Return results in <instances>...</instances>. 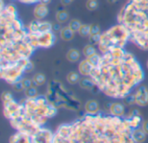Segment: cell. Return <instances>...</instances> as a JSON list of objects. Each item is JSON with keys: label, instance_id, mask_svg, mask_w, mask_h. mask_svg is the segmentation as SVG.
Here are the masks:
<instances>
[{"label": "cell", "instance_id": "3", "mask_svg": "<svg viewBox=\"0 0 148 143\" xmlns=\"http://www.w3.org/2000/svg\"><path fill=\"white\" fill-rule=\"evenodd\" d=\"M130 41L128 30L121 23H119L101 33V42L98 48L101 53H105L114 48H124Z\"/></svg>", "mask_w": 148, "mask_h": 143}, {"label": "cell", "instance_id": "40", "mask_svg": "<svg viewBox=\"0 0 148 143\" xmlns=\"http://www.w3.org/2000/svg\"><path fill=\"white\" fill-rule=\"evenodd\" d=\"M119 0H108V2L109 3H115L116 2H118Z\"/></svg>", "mask_w": 148, "mask_h": 143}, {"label": "cell", "instance_id": "6", "mask_svg": "<svg viewBox=\"0 0 148 143\" xmlns=\"http://www.w3.org/2000/svg\"><path fill=\"white\" fill-rule=\"evenodd\" d=\"M23 113V106L22 103H17L12 100L9 102L3 103V116L10 121L14 120Z\"/></svg>", "mask_w": 148, "mask_h": 143}, {"label": "cell", "instance_id": "29", "mask_svg": "<svg viewBox=\"0 0 148 143\" xmlns=\"http://www.w3.org/2000/svg\"><path fill=\"white\" fill-rule=\"evenodd\" d=\"M86 7L88 10H95L99 7V3L97 0H88L86 2Z\"/></svg>", "mask_w": 148, "mask_h": 143}, {"label": "cell", "instance_id": "11", "mask_svg": "<svg viewBox=\"0 0 148 143\" xmlns=\"http://www.w3.org/2000/svg\"><path fill=\"white\" fill-rule=\"evenodd\" d=\"M94 69L95 68L88 62V60L87 58H85L84 60H82L79 63V66H78L79 73L82 76H90L92 72L94 71Z\"/></svg>", "mask_w": 148, "mask_h": 143}, {"label": "cell", "instance_id": "38", "mask_svg": "<svg viewBox=\"0 0 148 143\" xmlns=\"http://www.w3.org/2000/svg\"><path fill=\"white\" fill-rule=\"evenodd\" d=\"M72 0H61V4L62 6H68L70 3H72Z\"/></svg>", "mask_w": 148, "mask_h": 143}, {"label": "cell", "instance_id": "22", "mask_svg": "<svg viewBox=\"0 0 148 143\" xmlns=\"http://www.w3.org/2000/svg\"><path fill=\"white\" fill-rule=\"evenodd\" d=\"M82 53H83V56L88 58L95 54H96V49L95 47V45H92V44H87L84 48H83V50H82Z\"/></svg>", "mask_w": 148, "mask_h": 143}, {"label": "cell", "instance_id": "21", "mask_svg": "<svg viewBox=\"0 0 148 143\" xmlns=\"http://www.w3.org/2000/svg\"><path fill=\"white\" fill-rule=\"evenodd\" d=\"M34 85L36 87L42 86L46 82V76L42 73H36L32 77Z\"/></svg>", "mask_w": 148, "mask_h": 143}, {"label": "cell", "instance_id": "24", "mask_svg": "<svg viewBox=\"0 0 148 143\" xmlns=\"http://www.w3.org/2000/svg\"><path fill=\"white\" fill-rule=\"evenodd\" d=\"M82 23L81 21L78 20V19H71V20L69 21V24H68V26H69L75 33L79 31V30H80V28L82 27Z\"/></svg>", "mask_w": 148, "mask_h": 143}, {"label": "cell", "instance_id": "25", "mask_svg": "<svg viewBox=\"0 0 148 143\" xmlns=\"http://www.w3.org/2000/svg\"><path fill=\"white\" fill-rule=\"evenodd\" d=\"M24 95H25L26 98H35V97L38 96V91H37L36 86L34 85V86L25 89Z\"/></svg>", "mask_w": 148, "mask_h": 143}, {"label": "cell", "instance_id": "33", "mask_svg": "<svg viewBox=\"0 0 148 143\" xmlns=\"http://www.w3.org/2000/svg\"><path fill=\"white\" fill-rule=\"evenodd\" d=\"M101 27L98 24H91V28H90V35H95V34H101Z\"/></svg>", "mask_w": 148, "mask_h": 143}, {"label": "cell", "instance_id": "17", "mask_svg": "<svg viewBox=\"0 0 148 143\" xmlns=\"http://www.w3.org/2000/svg\"><path fill=\"white\" fill-rule=\"evenodd\" d=\"M82 56L81 52L76 49H70L66 53V58L70 63H77L80 61Z\"/></svg>", "mask_w": 148, "mask_h": 143}, {"label": "cell", "instance_id": "13", "mask_svg": "<svg viewBox=\"0 0 148 143\" xmlns=\"http://www.w3.org/2000/svg\"><path fill=\"white\" fill-rule=\"evenodd\" d=\"M84 109L88 115H97L100 111L99 102L95 100H88L84 105Z\"/></svg>", "mask_w": 148, "mask_h": 143}, {"label": "cell", "instance_id": "1", "mask_svg": "<svg viewBox=\"0 0 148 143\" xmlns=\"http://www.w3.org/2000/svg\"><path fill=\"white\" fill-rule=\"evenodd\" d=\"M90 77L96 88L113 98H124L144 79V71L135 56L114 48L101 55V62Z\"/></svg>", "mask_w": 148, "mask_h": 143}, {"label": "cell", "instance_id": "39", "mask_svg": "<svg viewBox=\"0 0 148 143\" xmlns=\"http://www.w3.org/2000/svg\"><path fill=\"white\" fill-rule=\"evenodd\" d=\"M50 2H51V0H40L39 1V3H43V4H46V5H48Z\"/></svg>", "mask_w": 148, "mask_h": 143}, {"label": "cell", "instance_id": "12", "mask_svg": "<svg viewBox=\"0 0 148 143\" xmlns=\"http://www.w3.org/2000/svg\"><path fill=\"white\" fill-rule=\"evenodd\" d=\"M10 143H32L31 142V136L23 133L17 131L14 135H12L9 140Z\"/></svg>", "mask_w": 148, "mask_h": 143}, {"label": "cell", "instance_id": "7", "mask_svg": "<svg viewBox=\"0 0 148 143\" xmlns=\"http://www.w3.org/2000/svg\"><path fill=\"white\" fill-rule=\"evenodd\" d=\"M27 30L31 34H40L52 31V23L48 21L36 19V21L34 20L29 23Z\"/></svg>", "mask_w": 148, "mask_h": 143}, {"label": "cell", "instance_id": "27", "mask_svg": "<svg viewBox=\"0 0 148 143\" xmlns=\"http://www.w3.org/2000/svg\"><path fill=\"white\" fill-rule=\"evenodd\" d=\"M123 102L126 105H134L136 104V98H135V94H128L123 98Z\"/></svg>", "mask_w": 148, "mask_h": 143}, {"label": "cell", "instance_id": "8", "mask_svg": "<svg viewBox=\"0 0 148 143\" xmlns=\"http://www.w3.org/2000/svg\"><path fill=\"white\" fill-rule=\"evenodd\" d=\"M55 135L48 129L40 128L31 135L32 143H53Z\"/></svg>", "mask_w": 148, "mask_h": 143}, {"label": "cell", "instance_id": "23", "mask_svg": "<svg viewBox=\"0 0 148 143\" xmlns=\"http://www.w3.org/2000/svg\"><path fill=\"white\" fill-rule=\"evenodd\" d=\"M87 59H88V62L93 65L94 68H97V67L100 65L101 62V55L96 53V54H95V55H93V56L88 57Z\"/></svg>", "mask_w": 148, "mask_h": 143}, {"label": "cell", "instance_id": "2", "mask_svg": "<svg viewBox=\"0 0 148 143\" xmlns=\"http://www.w3.org/2000/svg\"><path fill=\"white\" fill-rule=\"evenodd\" d=\"M117 20L128 30L133 43L148 50V0H128L120 10Z\"/></svg>", "mask_w": 148, "mask_h": 143}, {"label": "cell", "instance_id": "36", "mask_svg": "<svg viewBox=\"0 0 148 143\" xmlns=\"http://www.w3.org/2000/svg\"><path fill=\"white\" fill-rule=\"evenodd\" d=\"M141 129H142V130L146 133V135H148V120H147V121H144V122H142Z\"/></svg>", "mask_w": 148, "mask_h": 143}, {"label": "cell", "instance_id": "35", "mask_svg": "<svg viewBox=\"0 0 148 143\" xmlns=\"http://www.w3.org/2000/svg\"><path fill=\"white\" fill-rule=\"evenodd\" d=\"M34 69V64L31 61H28L27 63L25 64V67H24V71L25 73H30L32 70Z\"/></svg>", "mask_w": 148, "mask_h": 143}, {"label": "cell", "instance_id": "5", "mask_svg": "<svg viewBox=\"0 0 148 143\" xmlns=\"http://www.w3.org/2000/svg\"><path fill=\"white\" fill-rule=\"evenodd\" d=\"M27 38L29 43L36 50L38 48L48 49L53 46L56 41V36L53 31H49L40 34H31L28 31Z\"/></svg>", "mask_w": 148, "mask_h": 143}, {"label": "cell", "instance_id": "30", "mask_svg": "<svg viewBox=\"0 0 148 143\" xmlns=\"http://www.w3.org/2000/svg\"><path fill=\"white\" fill-rule=\"evenodd\" d=\"M1 99H2V102L3 103H6V102H9L13 99V96H12V94L9 91H4L2 93V96H1Z\"/></svg>", "mask_w": 148, "mask_h": 143}, {"label": "cell", "instance_id": "9", "mask_svg": "<svg viewBox=\"0 0 148 143\" xmlns=\"http://www.w3.org/2000/svg\"><path fill=\"white\" fill-rule=\"evenodd\" d=\"M135 94L136 104L140 107H146L148 105V89L144 85L139 86Z\"/></svg>", "mask_w": 148, "mask_h": 143}, {"label": "cell", "instance_id": "28", "mask_svg": "<svg viewBox=\"0 0 148 143\" xmlns=\"http://www.w3.org/2000/svg\"><path fill=\"white\" fill-rule=\"evenodd\" d=\"M88 38H89V43H90V44H92V45H97L98 46V44L100 43V42H101V34H95V35H90L89 36H88Z\"/></svg>", "mask_w": 148, "mask_h": 143}, {"label": "cell", "instance_id": "16", "mask_svg": "<svg viewBox=\"0 0 148 143\" xmlns=\"http://www.w3.org/2000/svg\"><path fill=\"white\" fill-rule=\"evenodd\" d=\"M132 138L136 143H143L147 140V135L142 129L137 128L132 131Z\"/></svg>", "mask_w": 148, "mask_h": 143}, {"label": "cell", "instance_id": "15", "mask_svg": "<svg viewBox=\"0 0 148 143\" xmlns=\"http://www.w3.org/2000/svg\"><path fill=\"white\" fill-rule=\"evenodd\" d=\"M78 84L80 85V87L82 89H87V90H90V89H93L94 88H96V85H95L94 80L90 76L82 77Z\"/></svg>", "mask_w": 148, "mask_h": 143}, {"label": "cell", "instance_id": "4", "mask_svg": "<svg viewBox=\"0 0 148 143\" xmlns=\"http://www.w3.org/2000/svg\"><path fill=\"white\" fill-rule=\"evenodd\" d=\"M29 59H22L16 63L1 65V77L9 84H14L21 80L24 71V67Z\"/></svg>", "mask_w": 148, "mask_h": 143}, {"label": "cell", "instance_id": "26", "mask_svg": "<svg viewBox=\"0 0 148 143\" xmlns=\"http://www.w3.org/2000/svg\"><path fill=\"white\" fill-rule=\"evenodd\" d=\"M90 28H91V24L90 25L89 24H82L78 31L79 35L83 37L89 36H90Z\"/></svg>", "mask_w": 148, "mask_h": 143}, {"label": "cell", "instance_id": "19", "mask_svg": "<svg viewBox=\"0 0 148 143\" xmlns=\"http://www.w3.org/2000/svg\"><path fill=\"white\" fill-rule=\"evenodd\" d=\"M56 19L57 21V23H66L67 21H69V12L64 10V9H61L59 10L56 14Z\"/></svg>", "mask_w": 148, "mask_h": 143}, {"label": "cell", "instance_id": "37", "mask_svg": "<svg viewBox=\"0 0 148 143\" xmlns=\"http://www.w3.org/2000/svg\"><path fill=\"white\" fill-rule=\"evenodd\" d=\"M17 1H19L20 3H23L32 4V3H39L40 0H17Z\"/></svg>", "mask_w": 148, "mask_h": 143}, {"label": "cell", "instance_id": "20", "mask_svg": "<svg viewBox=\"0 0 148 143\" xmlns=\"http://www.w3.org/2000/svg\"><path fill=\"white\" fill-rule=\"evenodd\" d=\"M81 74L78 73V72H75V71H71L69 72L68 75H67V82L71 84V85H74V84H76V83H79L80 80H81Z\"/></svg>", "mask_w": 148, "mask_h": 143}, {"label": "cell", "instance_id": "31", "mask_svg": "<svg viewBox=\"0 0 148 143\" xmlns=\"http://www.w3.org/2000/svg\"><path fill=\"white\" fill-rule=\"evenodd\" d=\"M22 82H23V88H24V90L34 86V82H33V80L32 79H29V78H27V77H24V78H22Z\"/></svg>", "mask_w": 148, "mask_h": 143}, {"label": "cell", "instance_id": "42", "mask_svg": "<svg viewBox=\"0 0 148 143\" xmlns=\"http://www.w3.org/2000/svg\"><path fill=\"white\" fill-rule=\"evenodd\" d=\"M72 1H73V2H74V1H75V0H72Z\"/></svg>", "mask_w": 148, "mask_h": 143}, {"label": "cell", "instance_id": "32", "mask_svg": "<svg viewBox=\"0 0 148 143\" xmlns=\"http://www.w3.org/2000/svg\"><path fill=\"white\" fill-rule=\"evenodd\" d=\"M12 86H13V89L16 92H21V91L24 90V88H23V82H22V79L16 82Z\"/></svg>", "mask_w": 148, "mask_h": 143}, {"label": "cell", "instance_id": "41", "mask_svg": "<svg viewBox=\"0 0 148 143\" xmlns=\"http://www.w3.org/2000/svg\"><path fill=\"white\" fill-rule=\"evenodd\" d=\"M147 69H148V60H147Z\"/></svg>", "mask_w": 148, "mask_h": 143}, {"label": "cell", "instance_id": "34", "mask_svg": "<svg viewBox=\"0 0 148 143\" xmlns=\"http://www.w3.org/2000/svg\"><path fill=\"white\" fill-rule=\"evenodd\" d=\"M62 23H52V31L56 34V33H60V31L62 30Z\"/></svg>", "mask_w": 148, "mask_h": 143}, {"label": "cell", "instance_id": "14", "mask_svg": "<svg viewBox=\"0 0 148 143\" xmlns=\"http://www.w3.org/2000/svg\"><path fill=\"white\" fill-rule=\"evenodd\" d=\"M110 114L113 116L116 117H123L125 115V106L122 103L120 102H114L112 103L109 107Z\"/></svg>", "mask_w": 148, "mask_h": 143}, {"label": "cell", "instance_id": "10", "mask_svg": "<svg viewBox=\"0 0 148 143\" xmlns=\"http://www.w3.org/2000/svg\"><path fill=\"white\" fill-rule=\"evenodd\" d=\"M34 16L36 20H43L49 14V8L48 5L37 3L34 8Z\"/></svg>", "mask_w": 148, "mask_h": 143}, {"label": "cell", "instance_id": "18", "mask_svg": "<svg viewBox=\"0 0 148 143\" xmlns=\"http://www.w3.org/2000/svg\"><path fill=\"white\" fill-rule=\"evenodd\" d=\"M60 35V37L63 40V41H66V42H69V41H71L74 36H75V32L69 27V26H64L62 27V30L60 31L59 33Z\"/></svg>", "mask_w": 148, "mask_h": 143}]
</instances>
